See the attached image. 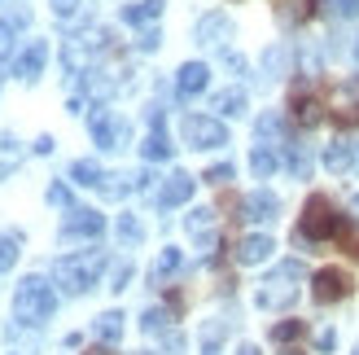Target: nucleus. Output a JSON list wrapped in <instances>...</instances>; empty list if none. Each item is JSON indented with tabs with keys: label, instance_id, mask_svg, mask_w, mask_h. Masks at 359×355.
<instances>
[{
	"label": "nucleus",
	"instance_id": "1",
	"mask_svg": "<svg viewBox=\"0 0 359 355\" xmlns=\"http://www.w3.org/2000/svg\"><path fill=\"white\" fill-rule=\"evenodd\" d=\"M342 233H346V220L333 210V202L325 193H311L307 206H302V224H298L294 241L298 246H316V241H329V237H342Z\"/></svg>",
	"mask_w": 359,
	"mask_h": 355
},
{
	"label": "nucleus",
	"instance_id": "2",
	"mask_svg": "<svg viewBox=\"0 0 359 355\" xmlns=\"http://www.w3.org/2000/svg\"><path fill=\"white\" fill-rule=\"evenodd\" d=\"M105 268V250H83V255H66L53 263V281L62 286V294H88L97 286V276Z\"/></svg>",
	"mask_w": 359,
	"mask_h": 355
},
{
	"label": "nucleus",
	"instance_id": "3",
	"mask_svg": "<svg viewBox=\"0 0 359 355\" xmlns=\"http://www.w3.org/2000/svg\"><path fill=\"white\" fill-rule=\"evenodd\" d=\"M53 312H57V290H53L44 276H27L13 294V316L35 329V325H44Z\"/></svg>",
	"mask_w": 359,
	"mask_h": 355
},
{
	"label": "nucleus",
	"instance_id": "4",
	"mask_svg": "<svg viewBox=\"0 0 359 355\" xmlns=\"http://www.w3.org/2000/svg\"><path fill=\"white\" fill-rule=\"evenodd\" d=\"M298 286H302V263H298V259H285L280 268H272V272L263 276V286H259V307H267V312L290 307L294 298H298Z\"/></svg>",
	"mask_w": 359,
	"mask_h": 355
},
{
	"label": "nucleus",
	"instance_id": "5",
	"mask_svg": "<svg viewBox=\"0 0 359 355\" xmlns=\"http://www.w3.org/2000/svg\"><path fill=\"white\" fill-rule=\"evenodd\" d=\"M105 48H110V35H105V27H88V31L70 35V40L62 44V62H66L70 75H79V70H88Z\"/></svg>",
	"mask_w": 359,
	"mask_h": 355
},
{
	"label": "nucleus",
	"instance_id": "6",
	"mask_svg": "<svg viewBox=\"0 0 359 355\" xmlns=\"http://www.w3.org/2000/svg\"><path fill=\"white\" fill-rule=\"evenodd\" d=\"M180 132H184L189 149H224L228 145V128L219 119H210V114H184Z\"/></svg>",
	"mask_w": 359,
	"mask_h": 355
},
{
	"label": "nucleus",
	"instance_id": "7",
	"mask_svg": "<svg viewBox=\"0 0 359 355\" xmlns=\"http://www.w3.org/2000/svg\"><path fill=\"white\" fill-rule=\"evenodd\" d=\"M329 114H333L337 128H359V75L342 79L329 93Z\"/></svg>",
	"mask_w": 359,
	"mask_h": 355
},
{
	"label": "nucleus",
	"instance_id": "8",
	"mask_svg": "<svg viewBox=\"0 0 359 355\" xmlns=\"http://www.w3.org/2000/svg\"><path fill=\"white\" fill-rule=\"evenodd\" d=\"M88 128H93V140L101 149H123L128 145V123H123L114 110H93V119H88Z\"/></svg>",
	"mask_w": 359,
	"mask_h": 355
},
{
	"label": "nucleus",
	"instance_id": "9",
	"mask_svg": "<svg viewBox=\"0 0 359 355\" xmlns=\"http://www.w3.org/2000/svg\"><path fill=\"white\" fill-rule=\"evenodd\" d=\"M351 294V276L342 268H320L311 276V298L316 303H337V298H346Z\"/></svg>",
	"mask_w": 359,
	"mask_h": 355
},
{
	"label": "nucleus",
	"instance_id": "10",
	"mask_svg": "<svg viewBox=\"0 0 359 355\" xmlns=\"http://www.w3.org/2000/svg\"><path fill=\"white\" fill-rule=\"evenodd\" d=\"M105 233V215L101 210H88V206H70V215L62 224V237L75 241V237H101Z\"/></svg>",
	"mask_w": 359,
	"mask_h": 355
},
{
	"label": "nucleus",
	"instance_id": "11",
	"mask_svg": "<svg viewBox=\"0 0 359 355\" xmlns=\"http://www.w3.org/2000/svg\"><path fill=\"white\" fill-rule=\"evenodd\" d=\"M206 83H210V66L206 62H184L175 70V93L184 101H193L197 93H206Z\"/></svg>",
	"mask_w": 359,
	"mask_h": 355
},
{
	"label": "nucleus",
	"instance_id": "12",
	"mask_svg": "<svg viewBox=\"0 0 359 355\" xmlns=\"http://www.w3.org/2000/svg\"><path fill=\"white\" fill-rule=\"evenodd\" d=\"M193 189H197L193 175H189V171H175V175H167V180H163V189H158V206H163V210L184 206V202L193 198Z\"/></svg>",
	"mask_w": 359,
	"mask_h": 355
},
{
	"label": "nucleus",
	"instance_id": "13",
	"mask_svg": "<svg viewBox=\"0 0 359 355\" xmlns=\"http://www.w3.org/2000/svg\"><path fill=\"white\" fill-rule=\"evenodd\" d=\"M276 215H280V198H276V193H267V189L250 193V198L241 202V220H255V224H272Z\"/></svg>",
	"mask_w": 359,
	"mask_h": 355
},
{
	"label": "nucleus",
	"instance_id": "14",
	"mask_svg": "<svg viewBox=\"0 0 359 355\" xmlns=\"http://www.w3.org/2000/svg\"><path fill=\"white\" fill-rule=\"evenodd\" d=\"M44 62H48V44H44V40H31L22 53H18V62H13V75L31 83V79H40Z\"/></svg>",
	"mask_w": 359,
	"mask_h": 355
},
{
	"label": "nucleus",
	"instance_id": "15",
	"mask_svg": "<svg viewBox=\"0 0 359 355\" xmlns=\"http://www.w3.org/2000/svg\"><path fill=\"white\" fill-rule=\"evenodd\" d=\"M193 35H197V44H206V48H219L228 35H232V22L224 13H206V18H197V27H193Z\"/></svg>",
	"mask_w": 359,
	"mask_h": 355
},
{
	"label": "nucleus",
	"instance_id": "16",
	"mask_svg": "<svg viewBox=\"0 0 359 355\" xmlns=\"http://www.w3.org/2000/svg\"><path fill=\"white\" fill-rule=\"evenodd\" d=\"M290 110H294V119L302 123V128H316L320 123V97L311 93V88H294V97H290Z\"/></svg>",
	"mask_w": 359,
	"mask_h": 355
},
{
	"label": "nucleus",
	"instance_id": "17",
	"mask_svg": "<svg viewBox=\"0 0 359 355\" xmlns=\"http://www.w3.org/2000/svg\"><path fill=\"white\" fill-rule=\"evenodd\" d=\"M272 250H276V246H272V237H267V233H250V237L237 241V263H245V268H250V263H263Z\"/></svg>",
	"mask_w": 359,
	"mask_h": 355
},
{
	"label": "nucleus",
	"instance_id": "18",
	"mask_svg": "<svg viewBox=\"0 0 359 355\" xmlns=\"http://www.w3.org/2000/svg\"><path fill=\"white\" fill-rule=\"evenodd\" d=\"M163 9H167V0H136V5H123V22L128 27H149V22L163 18Z\"/></svg>",
	"mask_w": 359,
	"mask_h": 355
},
{
	"label": "nucleus",
	"instance_id": "19",
	"mask_svg": "<svg viewBox=\"0 0 359 355\" xmlns=\"http://www.w3.org/2000/svg\"><path fill=\"white\" fill-rule=\"evenodd\" d=\"M184 224H189V237L210 250V246H215V210H210V206H197Z\"/></svg>",
	"mask_w": 359,
	"mask_h": 355
},
{
	"label": "nucleus",
	"instance_id": "20",
	"mask_svg": "<svg viewBox=\"0 0 359 355\" xmlns=\"http://www.w3.org/2000/svg\"><path fill=\"white\" fill-rule=\"evenodd\" d=\"M255 140H259L263 149H280L285 145V119L280 114H263L259 128H255Z\"/></svg>",
	"mask_w": 359,
	"mask_h": 355
},
{
	"label": "nucleus",
	"instance_id": "21",
	"mask_svg": "<svg viewBox=\"0 0 359 355\" xmlns=\"http://www.w3.org/2000/svg\"><path fill=\"white\" fill-rule=\"evenodd\" d=\"M140 154H145V163H167V158L175 154V145L167 140L163 128H149V136H145V145H140Z\"/></svg>",
	"mask_w": 359,
	"mask_h": 355
},
{
	"label": "nucleus",
	"instance_id": "22",
	"mask_svg": "<svg viewBox=\"0 0 359 355\" xmlns=\"http://www.w3.org/2000/svg\"><path fill=\"white\" fill-rule=\"evenodd\" d=\"M325 167H329L333 175H342V171L355 167V149H351V140H333V145L325 149Z\"/></svg>",
	"mask_w": 359,
	"mask_h": 355
},
{
	"label": "nucleus",
	"instance_id": "23",
	"mask_svg": "<svg viewBox=\"0 0 359 355\" xmlns=\"http://www.w3.org/2000/svg\"><path fill=\"white\" fill-rule=\"evenodd\" d=\"M70 180H75V185H83V189H101L105 171L93 163V158H79V163H70Z\"/></svg>",
	"mask_w": 359,
	"mask_h": 355
},
{
	"label": "nucleus",
	"instance_id": "24",
	"mask_svg": "<svg viewBox=\"0 0 359 355\" xmlns=\"http://www.w3.org/2000/svg\"><path fill=\"white\" fill-rule=\"evenodd\" d=\"M180 263H184V255H180L175 246H167V250L158 255V263H154V286H167V281L180 272Z\"/></svg>",
	"mask_w": 359,
	"mask_h": 355
},
{
	"label": "nucleus",
	"instance_id": "25",
	"mask_svg": "<svg viewBox=\"0 0 359 355\" xmlns=\"http://www.w3.org/2000/svg\"><path fill=\"white\" fill-rule=\"evenodd\" d=\"M276 18L285 27H298L311 18V0H276Z\"/></svg>",
	"mask_w": 359,
	"mask_h": 355
},
{
	"label": "nucleus",
	"instance_id": "26",
	"mask_svg": "<svg viewBox=\"0 0 359 355\" xmlns=\"http://www.w3.org/2000/svg\"><path fill=\"white\" fill-rule=\"evenodd\" d=\"M18 163H22V145H18L9 132H0V180H5V175H13Z\"/></svg>",
	"mask_w": 359,
	"mask_h": 355
},
{
	"label": "nucleus",
	"instance_id": "27",
	"mask_svg": "<svg viewBox=\"0 0 359 355\" xmlns=\"http://www.w3.org/2000/svg\"><path fill=\"white\" fill-rule=\"evenodd\" d=\"M215 110H219L224 119H237V114H245V93H241V88H224V93L215 97Z\"/></svg>",
	"mask_w": 359,
	"mask_h": 355
},
{
	"label": "nucleus",
	"instance_id": "28",
	"mask_svg": "<svg viewBox=\"0 0 359 355\" xmlns=\"http://www.w3.org/2000/svg\"><path fill=\"white\" fill-rule=\"evenodd\" d=\"M285 149H290V158H285L290 175H294V180H307V175H311V149L307 145H285Z\"/></svg>",
	"mask_w": 359,
	"mask_h": 355
},
{
	"label": "nucleus",
	"instance_id": "29",
	"mask_svg": "<svg viewBox=\"0 0 359 355\" xmlns=\"http://www.w3.org/2000/svg\"><path fill=\"white\" fill-rule=\"evenodd\" d=\"M93 333H97L101 342H118V338H123V316H118V312H101L97 325H93Z\"/></svg>",
	"mask_w": 359,
	"mask_h": 355
},
{
	"label": "nucleus",
	"instance_id": "30",
	"mask_svg": "<svg viewBox=\"0 0 359 355\" xmlns=\"http://www.w3.org/2000/svg\"><path fill=\"white\" fill-rule=\"evenodd\" d=\"M276 163H280V158H276V149H263V145H255V154H250V171H255L259 180H267V175L276 171Z\"/></svg>",
	"mask_w": 359,
	"mask_h": 355
},
{
	"label": "nucleus",
	"instance_id": "31",
	"mask_svg": "<svg viewBox=\"0 0 359 355\" xmlns=\"http://www.w3.org/2000/svg\"><path fill=\"white\" fill-rule=\"evenodd\" d=\"M114 233H118V241H123V246H140V237H145V228H140V220H136V215H118Z\"/></svg>",
	"mask_w": 359,
	"mask_h": 355
},
{
	"label": "nucleus",
	"instance_id": "32",
	"mask_svg": "<svg viewBox=\"0 0 359 355\" xmlns=\"http://www.w3.org/2000/svg\"><path fill=\"white\" fill-rule=\"evenodd\" d=\"M18 255H22V241L9 237V233H0V272H9L18 263Z\"/></svg>",
	"mask_w": 359,
	"mask_h": 355
},
{
	"label": "nucleus",
	"instance_id": "33",
	"mask_svg": "<svg viewBox=\"0 0 359 355\" xmlns=\"http://www.w3.org/2000/svg\"><path fill=\"white\" fill-rule=\"evenodd\" d=\"M329 18H359V0H325Z\"/></svg>",
	"mask_w": 359,
	"mask_h": 355
},
{
	"label": "nucleus",
	"instance_id": "34",
	"mask_svg": "<svg viewBox=\"0 0 359 355\" xmlns=\"http://www.w3.org/2000/svg\"><path fill=\"white\" fill-rule=\"evenodd\" d=\"M294 338H302V321H280L272 329V342H294Z\"/></svg>",
	"mask_w": 359,
	"mask_h": 355
},
{
	"label": "nucleus",
	"instance_id": "35",
	"mask_svg": "<svg viewBox=\"0 0 359 355\" xmlns=\"http://www.w3.org/2000/svg\"><path fill=\"white\" fill-rule=\"evenodd\" d=\"M202 180H206V185H228V180H232V163H215Z\"/></svg>",
	"mask_w": 359,
	"mask_h": 355
},
{
	"label": "nucleus",
	"instance_id": "36",
	"mask_svg": "<svg viewBox=\"0 0 359 355\" xmlns=\"http://www.w3.org/2000/svg\"><path fill=\"white\" fill-rule=\"evenodd\" d=\"M167 321H171L167 312H158V307H149V312H145V321H140V329H145V333H158V329H163Z\"/></svg>",
	"mask_w": 359,
	"mask_h": 355
},
{
	"label": "nucleus",
	"instance_id": "37",
	"mask_svg": "<svg viewBox=\"0 0 359 355\" xmlns=\"http://www.w3.org/2000/svg\"><path fill=\"white\" fill-rule=\"evenodd\" d=\"M48 202H53V206H66V210H70V189H66V185H48Z\"/></svg>",
	"mask_w": 359,
	"mask_h": 355
},
{
	"label": "nucleus",
	"instance_id": "38",
	"mask_svg": "<svg viewBox=\"0 0 359 355\" xmlns=\"http://www.w3.org/2000/svg\"><path fill=\"white\" fill-rule=\"evenodd\" d=\"M48 5H53V13H57V18H75L79 13V0H48Z\"/></svg>",
	"mask_w": 359,
	"mask_h": 355
},
{
	"label": "nucleus",
	"instance_id": "39",
	"mask_svg": "<svg viewBox=\"0 0 359 355\" xmlns=\"http://www.w3.org/2000/svg\"><path fill=\"white\" fill-rule=\"evenodd\" d=\"M13 53V22H0V58Z\"/></svg>",
	"mask_w": 359,
	"mask_h": 355
},
{
	"label": "nucleus",
	"instance_id": "40",
	"mask_svg": "<svg viewBox=\"0 0 359 355\" xmlns=\"http://www.w3.org/2000/svg\"><path fill=\"white\" fill-rule=\"evenodd\" d=\"M128 281H132V263H118V268H114V286H110V290H128Z\"/></svg>",
	"mask_w": 359,
	"mask_h": 355
},
{
	"label": "nucleus",
	"instance_id": "41",
	"mask_svg": "<svg viewBox=\"0 0 359 355\" xmlns=\"http://www.w3.org/2000/svg\"><path fill=\"white\" fill-rule=\"evenodd\" d=\"M140 48H145V53H149V48H158V31H154V27L140 31Z\"/></svg>",
	"mask_w": 359,
	"mask_h": 355
},
{
	"label": "nucleus",
	"instance_id": "42",
	"mask_svg": "<svg viewBox=\"0 0 359 355\" xmlns=\"http://www.w3.org/2000/svg\"><path fill=\"white\" fill-rule=\"evenodd\" d=\"M333 342H337V333H333V329H325V333L316 338V347H320V351H333Z\"/></svg>",
	"mask_w": 359,
	"mask_h": 355
},
{
	"label": "nucleus",
	"instance_id": "43",
	"mask_svg": "<svg viewBox=\"0 0 359 355\" xmlns=\"http://www.w3.org/2000/svg\"><path fill=\"white\" fill-rule=\"evenodd\" d=\"M224 62H228V70H237V75L245 70V58H237V53H224Z\"/></svg>",
	"mask_w": 359,
	"mask_h": 355
},
{
	"label": "nucleus",
	"instance_id": "44",
	"mask_svg": "<svg viewBox=\"0 0 359 355\" xmlns=\"http://www.w3.org/2000/svg\"><path fill=\"white\" fill-rule=\"evenodd\" d=\"M35 154H53V136H40V140H35Z\"/></svg>",
	"mask_w": 359,
	"mask_h": 355
},
{
	"label": "nucleus",
	"instance_id": "45",
	"mask_svg": "<svg viewBox=\"0 0 359 355\" xmlns=\"http://www.w3.org/2000/svg\"><path fill=\"white\" fill-rule=\"evenodd\" d=\"M351 149H355V167H351V171L359 175V140H351Z\"/></svg>",
	"mask_w": 359,
	"mask_h": 355
},
{
	"label": "nucleus",
	"instance_id": "46",
	"mask_svg": "<svg viewBox=\"0 0 359 355\" xmlns=\"http://www.w3.org/2000/svg\"><path fill=\"white\" fill-rule=\"evenodd\" d=\"M351 58H355V62H359V35H355V44H351Z\"/></svg>",
	"mask_w": 359,
	"mask_h": 355
},
{
	"label": "nucleus",
	"instance_id": "47",
	"mask_svg": "<svg viewBox=\"0 0 359 355\" xmlns=\"http://www.w3.org/2000/svg\"><path fill=\"white\" fill-rule=\"evenodd\" d=\"M88 355H114V351L110 347H97V351H88Z\"/></svg>",
	"mask_w": 359,
	"mask_h": 355
},
{
	"label": "nucleus",
	"instance_id": "48",
	"mask_svg": "<svg viewBox=\"0 0 359 355\" xmlns=\"http://www.w3.org/2000/svg\"><path fill=\"white\" fill-rule=\"evenodd\" d=\"M351 210H355V220H359V193H355V198H351Z\"/></svg>",
	"mask_w": 359,
	"mask_h": 355
},
{
	"label": "nucleus",
	"instance_id": "49",
	"mask_svg": "<svg viewBox=\"0 0 359 355\" xmlns=\"http://www.w3.org/2000/svg\"><path fill=\"white\" fill-rule=\"evenodd\" d=\"M237 355H259V351H255V347H241V351H237Z\"/></svg>",
	"mask_w": 359,
	"mask_h": 355
},
{
	"label": "nucleus",
	"instance_id": "50",
	"mask_svg": "<svg viewBox=\"0 0 359 355\" xmlns=\"http://www.w3.org/2000/svg\"><path fill=\"white\" fill-rule=\"evenodd\" d=\"M285 355H298V351H285Z\"/></svg>",
	"mask_w": 359,
	"mask_h": 355
},
{
	"label": "nucleus",
	"instance_id": "51",
	"mask_svg": "<svg viewBox=\"0 0 359 355\" xmlns=\"http://www.w3.org/2000/svg\"><path fill=\"white\" fill-rule=\"evenodd\" d=\"M0 5H5V0H0Z\"/></svg>",
	"mask_w": 359,
	"mask_h": 355
},
{
	"label": "nucleus",
	"instance_id": "52",
	"mask_svg": "<svg viewBox=\"0 0 359 355\" xmlns=\"http://www.w3.org/2000/svg\"><path fill=\"white\" fill-rule=\"evenodd\" d=\"M355 355H359V351H355Z\"/></svg>",
	"mask_w": 359,
	"mask_h": 355
}]
</instances>
